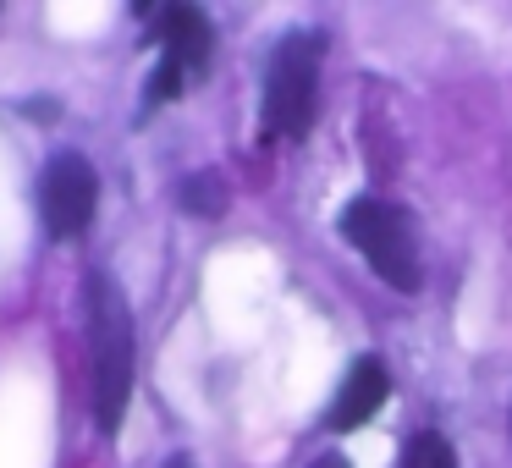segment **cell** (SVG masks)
Returning a JSON list of instances; mask_svg holds the SVG:
<instances>
[{"label":"cell","instance_id":"1","mask_svg":"<svg viewBox=\"0 0 512 468\" xmlns=\"http://www.w3.org/2000/svg\"><path fill=\"white\" fill-rule=\"evenodd\" d=\"M83 309H89V358H94V424L105 435L122 430L127 397H133V309H127L122 287L105 270H89L83 281Z\"/></svg>","mask_w":512,"mask_h":468},{"label":"cell","instance_id":"2","mask_svg":"<svg viewBox=\"0 0 512 468\" xmlns=\"http://www.w3.org/2000/svg\"><path fill=\"white\" fill-rule=\"evenodd\" d=\"M320 61H325V34L298 28L270 50L265 67V100H259V127L265 138H303L320 111Z\"/></svg>","mask_w":512,"mask_h":468},{"label":"cell","instance_id":"3","mask_svg":"<svg viewBox=\"0 0 512 468\" xmlns=\"http://www.w3.org/2000/svg\"><path fill=\"white\" fill-rule=\"evenodd\" d=\"M342 237L364 254V265L386 281L391 292H419L424 265H419V237H413V221L397 210L391 199H353L342 210Z\"/></svg>","mask_w":512,"mask_h":468},{"label":"cell","instance_id":"4","mask_svg":"<svg viewBox=\"0 0 512 468\" xmlns=\"http://www.w3.org/2000/svg\"><path fill=\"white\" fill-rule=\"evenodd\" d=\"M94 204H100V177L78 149H61L50 155V166L39 171V215H45L50 237H78L94 221Z\"/></svg>","mask_w":512,"mask_h":468},{"label":"cell","instance_id":"5","mask_svg":"<svg viewBox=\"0 0 512 468\" xmlns=\"http://www.w3.org/2000/svg\"><path fill=\"white\" fill-rule=\"evenodd\" d=\"M386 397H391V369L380 364L375 353L353 358L347 375H342V386H336V397H331V408H325V430H331V435L358 430V424L375 419Z\"/></svg>","mask_w":512,"mask_h":468},{"label":"cell","instance_id":"6","mask_svg":"<svg viewBox=\"0 0 512 468\" xmlns=\"http://www.w3.org/2000/svg\"><path fill=\"white\" fill-rule=\"evenodd\" d=\"M155 39H160V56L177 61L182 72L204 78L210 72V56H215V28L199 6H160V23H155Z\"/></svg>","mask_w":512,"mask_h":468},{"label":"cell","instance_id":"7","mask_svg":"<svg viewBox=\"0 0 512 468\" xmlns=\"http://www.w3.org/2000/svg\"><path fill=\"white\" fill-rule=\"evenodd\" d=\"M177 204L188 215H204V221L226 215V182H221V171H193V177H182L177 182Z\"/></svg>","mask_w":512,"mask_h":468},{"label":"cell","instance_id":"8","mask_svg":"<svg viewBox=\"0 0 512 468\" xmlns=\"http://www.w3.org/2000/svg\"><path fill=\"white\" fill-rule=\"evenodd\" d=\"M397 468H457V452H452V441H446V435L419 430L408 446H402Z\"/></svg>","mask_w":512,"mask_h":468},{"label":"cell","instance_id":"9","mask_svg":"<svg viewBox=\"0 0 512 468\" xmlns=\"http://www.w3.org/2000/svg\"><path fill=\"white\" fill-rule=\"evenodd\" d=\"M309 468H353V463H347V457L342 452H325V457H314V463Z\"/></svg>","mask_w":512,"mask_h":468},{"label":"cell","instance_id":"10","mask_svg":"<svg viewBox=\"0 0 512 468\" xmlns=\"http://www.w3.org/2000/svg\"><path fill=\"white\" fill-rule=\"evenodd\" d=\"M166 468H199V463H193L188 452H177V457H166Z\"/></svg>","mask_w":512,"mask_h":468}]
</instances>
